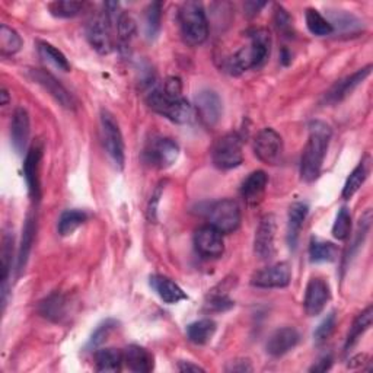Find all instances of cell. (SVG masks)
I'll list each match as a JSON object with an SVG mask.
<instances>
[{
  "label": "cell",
  "mask_w": 373,
  "mask_h": 373,
  "mask_svg": "<svg viewBox=\"0 0 373 373\" xmlns=\"http://www.w3.org/2000/svg\"><path fill=\"white\" fill-rule=\"evenodd\" d=\"M101 132L104 146L110 157L119 168H123L125 162V148L123 135L119 127V123L114 120V117L108 111L101 112Z\"/></svg>",
  "instance_id": "cell-9"
},
{
  "label": "cell",
  "mask_w": 373,
  "mask_h": 373,
  "mask_svg": "<svg viewBox=\"0 0 373 373\" xmlns=\"http://www.w3.org/2000/svg\"><path fill=\"white\" fill-rule=\"evenodd\" d=\"M194 245L197 252L205 258L222 257L225 251L223 234L210 225L200 227L194 235Z\"/></svg>",
  "instance_id": "cell-15"
},
{
  "label": "cell",
  "mask_w": 373,
  "mask_h": 373,
  "mask_svg": "<svg viewBox=\"0 0 373 373\" xmlns=\"http://www.w3.org/2000/svg\"><path fill=\"white\" fill-rule=\"evenodd\" d=\"M268 185V175L264 171H254L243 180L241 185V197L250 206H257L261 203L264 193Z\"/></svg>",
  "instance_id": "cell-19"
},
{
  "label": "cell",
  "mask_w": 373,
  "mask_h": 373,
  "mask_svg": "<svg viewBox=\"0 0 373 373\" xmlns=\"http://www.w3.org/2000/svg\"><path fill=\"white\" fill-rule=\"evenodd\" d=\"M234 306V302L231 299H227L226 296H214L210 299V302L207 304V308L211 309V311H227V309H231Z\"/></svg>",
  "instance_id": "cell-44"
},
{
  "label": "cell",
  "mask_w": 373,
  "mask_h": 373,
  "mask_svg": "<svg viewBox=\"0 0 373 373\" xmlns=\"http://www.w3.org/2000/svg\"><path fill=\"white\" fill-rule=\"evenodd\" d=\"M209 225L220 234H232L241 225V207L232 198H225L207 210Z\"/></svg>",
  "instance_id": "cell-5"
},
{
  "label": "cell",
  "mask_w": 373,
  "mask_h": 373,
  "mask_svg": "<svg viewBox=\"0 0 373 373\" xmlns=\"http://www.w3.org/2000/svg\"><path fill=\"white\" fill-rule=\"evenodd\" d=\"M305 19H306L308 30L313 35L325 37V35H329V34L334 33L331 24H329V21L325 19L317 9H306Z\"/></svg>",
  "instance_id": "cell-33"
},
{
  "label": "cell",
  "mask_w": 373,
  "mask_h": 373,
  "mask_svg": "<svg viewBox=\"0 0 373 373\" xmlns=\"http://www.w3.org/2000/svg\"><path fill=\"white\" fill-rule=\"evenodd\" d=\"M164 92L169 96H182V85L178 78H168L164 85Z\"/></svg>",
  "instance_id": "cell-45"
},
{
  "label": "cell",
  "mask_w": 373,
  "mask_h": 373,
  "mask_svg": "<svg viewBox=\"0 0 373 373\" xmlns=\"http://www.w3.org/2000/svg\"><path fill=\"white\" fill-rule=\"evenodd\" d=\"M300 340L299 333L292 327L279 328L277 331L272 333L267 340L266 350L272 357H281L286 353L293 350Z\"/></svg>",
  "instance_id": "cell-18"
},
{
  "label": "cell",
  "mask_w": 373,
  "mask_h": 373,
  "mask_svg": "<svg viewBox=\"0 0 373 373\" xmlns=\"http://www.w3.org/2000/svg\"><path fill=\"white\" fill-rule=\"evenodd\" d=\"M150 286L165 304L174 305V304H178V302H181V300L186 299V295L184 293V290L180 288V286L168 277L152 276Z\"/></svg>",
  "instance_id": "cell-22"
},
{
  "label": "cell",
  "mask_w": 373,
  "mask_h": 373,
  "mask_svg": "<svg viewBox=\"0 0 373 373\" xmlns=\"http://www.w3.org/2000/svg\"><path fill=\"white\" fill-rule=\"evenodd\" d=\"M367 178V169L365 166V164H358L353 172L350 174V177L347 178L346 184H344V189H342V198H352L358 190H361V186L363 185V182L366 181Z\"/></svg>",
  "instance_id": "cell-35"
},
{
  "label": "cell",
  "mask_w": 373,
  "mask_h": 373,
  "mask_svg": "<svg viewBox=\"0 0 373 373\" xmlns=\"http://www.w3.org/2000/svg\"><path fill=\"white\" fill-rule=\"evenodd\" d=\"M276 218L272 214L264 216L257 227L254 239V252L263 261L271 260L276 252Z\"/></svg>",
  "instance_id": "cell-11"
},
{
  "label": "cell",
  "mask_w": 373,
  "mask_h": 373,
  "mask_svg": "<svg viewBox=\"0 0 373 373\" xmlns=\"http://www.w3.org/2000/svg\"><path fill=\"white\" fill-rule=\"evenodd\" d=\"M30 133H31L30 114H28L25 108L19 107L15 110V112H13L10 124V141L17 153L22 155L25 152L28 140H30Z\"/></svg>",
  "instance_id": "cell-17"
},
{
  "label": "cell",
  "mask_w": 373,
  "mask_h": 373,
  "mask_svg": "<svg viewBox=\"0 0 373 373\" xmlns=\"http://www.w3.org/2000/svg\"><path fill=\"white\" fill-rule=\"evenodd\" d=\"M124 363V354L119 349H103L95 354L98 372H120Z\"/></svg>",
  "instance_id": "cell-26"
},
{
  "label": "cell",
  "mask_w": 373,
  "mask_h": 373,
  "mask_svg": "<svg viewBox=\"0 0 373 373\" xmlns=\"http://www.w3.org/2000/svg\"><path fill=\"white\" fill-rule=\"evenodd\" d=\"M38 51L41 54L42 59H46L51 64H54L57 69H60L63 71L70 70V63L66 59V55L54 46L49 44V42H38Z\"/></svg>",
  "instance_id": "cell-36"
},
{
  "label": "cell",
  "mask_w": 373,
  "mask_h": 373,
  "mask_svg": "<svg viewBox=\"0 0 373 373\" xmlns=\"http://www.w3.org/2000/svg\"><path fill=\"white\" fill-rule=\"evenodd\" d=\"M252 367L248 361H236L232 362V366L227 367V372H251Z\"/></svg>",
  "instance_id": "cell-48"
},
{
  "label": "cell",
  "mask_w": 373,
  "mask_h": 373,
  "mask_svg": "<svg viewBox=\"0 0 373 373\" xmlns=\"http://www.w3.org/2000/svg\"><path fill=\"white\" fill-rule=\"evenodd\" d=\"M254 153L261 162L267 165H279L283 156V139L272 130V128H263L255 136Z\"/></svg>",
  "instance_id": "cell-10"
},
{
  "label": "cell",
  "mask_w": 373,
  "mask_h": 373,
  "mask_svg": "<svg viewBox=\"0 0 373 373\" xmlns=\"http://www.w3.org/2000/svg\"><path fill=\"white\" fill-rule=\"evenodd\" d=\"M82 2H70V0H63V2H53L49 5L51 15L57 18H73L78 17L83 9Z\"/></svg>",
  "instance_id": "cell-40"
},
{
  "label": "cell",
  "mask_w": 373,
  "mask_h": 373,
  "mask_svg": "<svg viewBox=\"0 0 373 373\" xmlns=\"http://www.w3.org/2000/svg\"><path fill=\"white\" fill-rule=\"evenodd\" d=\"M148 105L155 112L178 124L190 123L194 117V110L186 103V99L182 96H169L164 89H153L148 95Z\"/></svg>",
  "instance_id": "cell-4"
},
{
  "label": "cell",
  "mask_w": 373,
  "mask_h": 373,
  "mask_svg": "<svg viewBox=\"0 0 373 373\" xmlns=\"http://www.w3.org/2000/svg\"><path fill=\"white\" fill-rule=\"evenodd\" d=\"M66 304L67 302L63 295L53 293L42 300L38 311L44 318L53 322H59L66 317Z\"/></svg>",
  "instance_id": "cell-25"
},
{
  "label": "cell",
  "mask_w": 373,
  "mask_h": 373,
  "mask_svg": "<svg viewBox=\"0 0 373 373\" xmlns=\"http://www.w3.org/2000/svg\"><path fill=\"white\" fill-rule=\"evenodd\" d=\"M250 46L238 50L232 57H229L225 69L231 75H241L250 69H260L266 64L271 50V37L264 28H254L247 33Z\"/></svg>",
  "instance_id": "cell-1"
},
{
  "label": "cell",
  "mask_w": 373,
  "mask_h": 373,
  "mask_svg": "<svg viewBox=\"0 0 373 373\" xmlns=\"http://www.w3.org/2000/svg\"><path fill=\"white\" fill-rule=\"evenodd\" d=\"M111 28L112 22L107 12L96 13L86 24V38L99 54H110L114 49Z\"/></svg>",
  "instance_id": "cell-6"
},
{
  "label": "cell",
  "mask_w": 373,
  "mask_h": 373,
  "mask_svg": "<svg viewBox=\"0 0 373 373\" xmlns=\"http://www.w3.org/2000/svg\"><path fill=\"white\" fill-rule=\"evenodd\" d=\"M114 25L117 26V33H119V38L123 46H128L130 44L132 38L136 34V22L135 19L128 15L127 12H120V15L117 17L116 22Z\"/></svg>",
  "instance_id": "cell-37"
},
{
  "label": "cell",
  "mask_w": 373,
  "mask_h": 373,
  "mask_svg": "<svg viewBox=\"0 0 373 373\" xmlns=\"http://www.w3.org/2000/svg\"><path fill=\"white\" fill-rule=\"evenodd\" d=\"M331 139V128L324 121H312L309 124V139L300 159V177L312 182L321 175L324 157Z\"/></svg>",
  "instance_id": "cell-2"
},
{
  "label": "cell",
  "mask_w": 373,
  "mask_h": 373,
  "mask_svg": "<svg viewBox=\"0 0 373 373\" xmlns=\"http://www.w3.org/2000/svg\"><path fill=\"white\" fill-rule=\"evenodd\" d=\"M372 71V66H366L361 70H357L356 73H353L352 76L342 79L340 82H337L329 92L325 95V103L327 104H337L340 101H342L344 98H347L358 85L363 83L365 79L370 75Z\"/></svg>",
  "instance_id": "cell-20"
},
{
  "label": "cell",
  "mask_w": 373,
  "mask_h": 373,
  "mask_svg": "<svg viewBox=\"0 0 373 373\" xmlns=\"http://www.w3.org/2000/svg\"><path fill=\"white\" fill-rule=\"evenodd\" d=\"M216 328V322L213 320H200L186 327V337L194 344H206L213 338Z\"/></svg>",
  "instance_id": "cell-27"
},
{
  "label": "cell",
  "mask_w": 373,
  "mask_h": 373,
  "mask_svg": "<svg viewBox=\"0 0 373 373\" xmlns=\"http://www.w3.org/2000/svg\"><path fill=\"white\" fill-rule=\"evenodd\" d=\"M28 75L31 76L34 82H37L40 86H42L57 103H59L66 110H75L76 101L75 98L70 95V92L64 88V86L57 80L51 73L46 71L44 69H31L28 71Z\"/></svg>",
  "instance_id": "cell-12"
},
{
  "label": "cell",
  "mask_w": 373,
  "mask_h": 373,
  "mask_svg": "<svg viewBox=\"0 0 373 373\" xmlns=\"http://www.w3.org/2000/svg\"><path fill=\"white\" fill-rule=\"evenodd\" d=\"M329 297H331V290H329L328 283L321 277L312 279L308 283L305 292V312L309 317H317L325 309Z\"/></svg>",
  "instance_id": "cell-16"
},
{
  "label": "cell",
  "mask_w": 373,
  "mask_h": 373,
  "mask_svg": "<svg viewBox=\"0 0 373 373\" xmlns=\"http://www.w3.org/2000/svg\"><path fill=\"white\" fill-rule=\"evenodd\" d=\"M211 161L219 169H234L243 162L242 141L236 135H226L211 149Z\"/></svg>",
  "instance_id": "cell-7"
},
{
  "label": "cell",
  "mask_w": 373,
  "mask_h": 373,
  "mask_svg": "<svg viewBox=\"0 0 373 373\" xmlns=\"http://www.w3.org/2000/svg\"><path fill=\"white\" fill-rule=\"evenodd\" d=\"M181 35L186 46H202L209 37V21L200 2H185L178 13Z\"/></svg>",
  "instance_id": "cell-3"
},
{
  "label": "cell",
  "mask_w": 373,
  "mask_h": 373,
  "mask_svg": "<svg viewBox=\"0 0 373 373\" xmlns=\"http://www.w3.org/2000/svg\"><path fill=\"white\" fill-rule=\"evenodd\" d=\"M352 234V214L347 207H341L333 226V236L338 241H346Z\"/></svg>",
  "instance_id": "cell-39"
},
{
  "label": "cell",
  "mask_w": 373,
  "mask_h": 373,
  "mask_svg": "<svg viewBox=\"0 0 373 373\" xmlns=\"http://www.w3.org/2000/svg\"><path fill=\"white\" fill-rule=\"evenodd\" d=\"M0 98H2V105H8V103H9V94H8V91L5 88L2 89V92H0Z\"/></svg>",
  "instance_id": "cell-50"
},
{
  "label": "cell",
  "mask_w": 373,
  "mask_h": 373,
  "mask_svg": "<svg viewBox=\"0 0 373 373\" xmlns=\"http://www.w3.org/2000/svg\"><path fill=\"white\" fill-rule=\"evenodd\" d=\"M331 18L333 21H329V24H331L333 30L337 25V30L341 33L354 34L357 31H361V28H362V22L358 21L354 15H352V13H346V12L331 13Z\"/></svg>",
  "instance_id": "cell-38"
},
{
  "label": "cell",
  "mask_w": 373,
  "mask_h": 373,
  "mask_svg": "<svg viewBox=\"0 0 373 373\" xmlns=\"http://www.w3.org/2000/svg\"><path fill=\"white\" fill-rule=\"evenodd\" d=\"M117 327V322L114 320H107L105 322H103L101 325H99L95 333L92 334L91 340H89V347H98L101 346V344L107 340V337L111 334V331L114 328Z\"/></svg>",
  "instance_id": "cell-42"
},
{
  "label": "cell",
  "mask_w": 373,
  "mask_h": 373,
  "mask_svg": "<svg viewBox=\"0 0 373 373\" xmlns=\"http://www.w3.org/2000/svg\"><path fill=\"white\" fill-rule=\"evenodd\" d=\"M275 22L277 30L283 34H290L292 31V18L288 12H286L281 6H276V13H275Z\"/></svg>",
  "instance_id": "cell-43"
},
{
  "label": "cell",
  "mask_w": 373,
  "mask_h": 373,
  "mask_svg": "<svg viewBox=\"0 0 373 373\" xmlns=\"http://www.w3.org/2000/svg\"><path fill=\"white\" fill-rule=\"evenodd\" d=\"M372 320H373V309L372 306H367L362 313L357 315V318L354 320L350 331L347 334V340H346V352H349V349H352L356 341L361 338L367 329L372 325Z\"/></svg>",
  "instance_id": "cell-28"
},
{
  "label": "cell",
  "mask_w": 373,
  "mask_h": 373,
  "mask_svg": "<svg viewBox=\"0 0 373 373\" xmlns=\"http://www.w3.org/2000/svg\"><path fill=\"white\" fill-rule=\"evenodd\" d=\"M42 150L38 146L31 148L28 150L24 162V177L28 185V191L33 200L38 202L40 200V161H41Z\"/></svg>",
  "instance_id": "cell-21"
},
{
  "label": "cell",
  "mask_w": 373,
  "mask_h": 373,
  "mask_svg": "<svg viewBox=\"0 0 373 373\" xmlns=\"http://www.w3.org/2000/svg\"><path fill=\"white\" fill-rule=\"evenodd\" d=\"M292 280V270L288 263L270 266L254 275L251 283L261 289H281L289 286Z\"/></svg>",
  "instance_id": "cell-13"
},
{
  "label": "cell",
  "mask_w": 373,
  "mask_h": 373,
  "mask_svg": "<svg viewBox=\"0 0 373 373\" xmlns=\"http://www.w3.org/2000/svg\"><path fill=\"white\" fill-rule=\"evenodd\" d=\"M124 363L125 366L136 373H148L153 370V356L140 346H128L124 352Z\"/></svg>",
  "instance_id": "cell-23"
},
{
  "label": "cell",
  "mask_w": 373,
  "mask_h": 373,
  "mask_svg": "<svg viewBox=\"0 0 373 373\" xmlns=\"http://www.w3.org/2000/svg\"><path fill=\"white\" fill-rule=\"evenodd\" d=\"M162 8L164 5L161 2H153L149 5L146 9L145 15V28H146V35L148 38L153 40L157 37L161 31V24H162Z\"/></svg>",
  "instance_id": "cell-34"
},
{
  "label": "cell",
  "mask_w": 373,
  "mask_h": 373,
  "mask_svg": "<svg viewBox=\"0 0 373 373\" xmlns=\"http://www.w3.org/2000/svg\"><path fill=\"white\" fill-rule=\"evenodd\" d=\"M35 227H37V223H35L34 218L28 216L25 226H24V231H22V241H21L19 255H18V270L19 271L24 270V267L28 261V257H30L33 243H34V236H35Z\"/></svg>",
  "instance_id": "cell-30"
},
{
  "label": "cell",
  "mask_w": 373,
  "mask_h": 373,
  "mask_svg": "<svg viewBox=\"0 0 373 373\" xmlns=\"http://www.w3.org/2000/svg\"><path fill=\"white\" fill-rule=\"evenodd\" d=\"M309 255L313 263H329L334 261L337 257V247L331 242L320 239H312L309 247Z\"/></svg>",
  "instance_id": "cell-31"
},
{
  "label": "cell",
  "mask_w": 373,
  "mask_h": 373,
  "mask_svg": "<svg viewBox=\"0 0 373 373\" xmlns=\"http://www.w3.org/2000/svg\"><path fill=\"white\" fill-rule=\"evenodd\" d=\"M309 213V207L305 203H295L289 210V223H288V243L290 250H296L300 229Z\"/></svg>",
  "instance_id": "cell-24"
},
{
  "label": "cell",
  "mask_w": 373,
  "mask_h": 373,
  "mask_svg": "<svg viewBox=\"0 0 373 373\" xmlns=\"http://www.w3.org/2000/svg\"><path fill=\"white\" fill-rule=\"evenodd\" d=\"M178 156V143L169 137H153L145 149V161L157 169L172 166L177 162Z\"/></svg>",
  "instance_id": "cell-8"
},
{
  "label": "cell",
  "mask_w": 373,
  "mask_h": 373,
  "mask_svg": "<svg viewBox=\"0 0 373 373\" xmlns=\"http://www.w3.org/2000/svg\"><path fill=\"white\" fill-rule=\"evenodd\" d=\"M22 47L21 35L8 25L0 26V51L3 55L17 54Z\"/></svg>",
  "instance_id": "cell-32"
},
{
  "label": "cell",
  "mask_w": 373,
  "mask_h": 373,
  "mask_svg": "<svg viewBox=\"0 0 373 373\" xmlns=\"http://www.w3.org/2000/svg\"><path fill=\"white\" fill-rule=\"evenodd\" d=\"M333 365V357L331 356H324L322 358H320V361L315 363L309 370L311 372H327L329 367H331Z\"/></svg>",
  "instance_id": "cell-46"
},
{
  "label": "cell",
  "mask_w": 373,
  "mask_h": 373,
  "mask_svg": "<svg viewBox=\"0 0 373 373\" xmlns=\"http://www.w3.org/2000/svg\"><path fill=\"white\" fill-rule=\"evenodd\" d=\"M194 101L198 117L202 119L206 125L213 127L219 123L223 112V105L220 96L216 92L211 89L200 91L197 92Z\"/></svg>",
  "instance_id": "cell-14"
},
{
  "label": "cell",
  "mask_w": 373,
  "mask_h": 373,
  "mask_svg": "<svg viewBox=\"0 0 373 373\" xmlns=\"http://www.w3.org/2000/svg\"><path fill=\"white\" fill-rule=\"evenodd\" d=\"M267 3L266 2H247L245 3V13L248 17H255Z\"/></svg>",
  "instance_id": "cell-47"
},
{
  "label": "cell",
  "mask_w": 373,
  "mask_h": 373,
  "mask_svg": "<svg viewBox=\"0 0 373 373\" xmlns=\"http://www.w3.org/2000/svg\"><path fill=\"white\" fill-rule=\"evenodd\" d=\"M86 220H88V214H86L83 210H66L62 213V216L59 219V225H57V229H59V234L62 236H67L73 234L79 226H82Z\"/></svg>",
  "instance_id": "cell-29"
},
{
  "label": "cell",
  "mask_w": 373,
  "mask_h": 373,
  "mask_svg": "<svg viewBox=\"0 0 373 373\" xmlns=\"http://www.w3.org/2000/svg\"><path fill=\"white\" fill-rule=\"evenodd\" d=\"M336 324H337L336 312L328 313L327 317L324 318V321L318 325V328L315 329V333H313L315 342H317V344H322V342H325L329 337H331V334L334 333V329H336Z\"/></svg>",
  "instance_id": "cell-41"
},
{
  "label": "cell",
  "mask_w": 373,
  "mask_h": 373,
  "mask_svg": "<svg viewBox=\"0 0 373 373\" xmlns=\"http://www.w3.org/2000/svg\"><path fill=\"white\" fill-rule=\"evenodd\" d=\"M178 369H180L181 372H205L203 367H200V366H197V365H193V363H190V362H180Z\"/></svg>",
  "instance_id": "cell-49"
}]
</instances>
